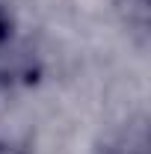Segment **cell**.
<instances>
[{
  "instance_id": "6da1fadb",
  "label": "cell",
  "mask_w": 151,
  "mask_h": 154,
  "mask_svg": "<svg viewBox=\"0 0 151 154\" xmlns=\"http://www.w3.org/2000/svg\"><path fill=\"white\" fill-rule=\"evenodd\" d=\"M119 3V9H122V15L136 24V27H145V21H148V0H116Z\"/></svg>"
},
{
  "instance_id": "7a4b0ae2",
  "label": "cell",
  "mask_w": 151,
  "mask_h": 154,
  "mask_svg": "<svg viewBox=\"0 0 151 154\" xmlns=\"http://www.w3.org/2000/svg\"><path fill=\"white\" fill-rule=\"evenodd\" d=\"M9 36H12V15H9L6 6L0 3V54H3V48L9 45Z\"/></svg>"
}]
</instances>
